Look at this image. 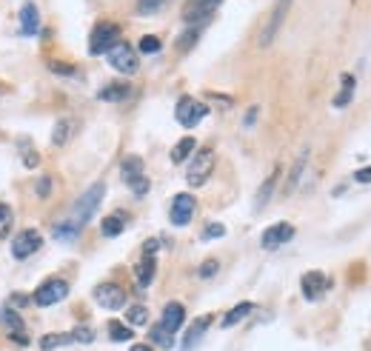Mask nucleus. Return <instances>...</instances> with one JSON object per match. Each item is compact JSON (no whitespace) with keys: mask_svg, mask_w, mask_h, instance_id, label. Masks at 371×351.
I'll return each instance as SVG.
<instances>
[{"mask_svg":"<svg viewBox=\"0 0 371 351\" xmlns=\"http://www.w3.org/2000/svg\"><path fill=\"white\" fill-rule=\"evenodd\" d=\"M40 246H43V237H40V232H35V229H26V232H20L17 237H12V254H15L17 260L32 257V254H35Z\"/></svg>","mask_w":371,"mask_h":351,"instance_id":"obj_10","label":"nucleus"},{"mask_svg":"<svg viewBox=\"0 0 371 351\" xmlns=\"http://www.w3.org/2000/svg\"><path fill=\"white\" fill-rule=\"evenodd\" d=\"M197 38H200V26H189V29H186V35L177 38V49L180 52H189L197 43Z\"/></svg>","mask_w":371,"mask_h":351,"instance_id":"obj_31","label":"nucleus"},{"mask_svg":"<svg viewBox=\"0 0 371 351\" xmlns=\"http://www.w3.org/2000/svg\"><path fill=\"white\" fill-rule=\"evenodd\" d=\"M252 308H255V303H237V306L223 317V329H232V326H237L240 320H245V317L252 314Z\"/></svg>","mask_w":371,"mask_h":351,"instance_id":"obj_21","label":"nucleus"},{"mask_svg":"<svg viewBox=\"0 0 371 351\" xmlns=\"http://www.w3.org/2000/svg\"><path fill=\"white\" fill-rule=\"evenodd\" d=\"M66 294H69V283L60 277H52V280L40 283V289L32 294V303L46 308V306H57L60 300H66Z\"/></svg>","mask_w":371,"mask_h":351,"instance_id":"obj_5","label":"nucleus"},{"mask_svg":"<svg viewBox=\"0 0 371 351\" xmlns=\"http://www.w3.org/2000/svg\"><path fill=\"white\" fill-rule=\"evenodd\" d=\"M211 326V314H203V317H197V320L192 323V329L186 331V337H183V351H192L200 340H203V334H206V329Z\"/></svg>","mask_w":371,"mask_h":351,"instance_id":"obj_17","label":"nucleus"},{"mask_svg":"<svg viewBox=\"0 0 371 351\" xmlns=\"http://www.w3.org/2000/svg\"><path fill=\"white\" fill-rule=\"evenodd\" d=\"M158 246H160L158 240H149V243L143 246V251H146V254H154V251H158Z\"/></svg>","mask_w":371,"mask_h":351,"instance_id":"obj_44","label":"nucleus"},{"mask_svg":"<svg viewBox=\"0 0 371 351\" xmlns=\"http://www.w3.org/2000/svg\"><path fill=\"white\" fill-rule=\"evenodd\" d=\"M166 3H172V0H137V12L140 15H154V12H160Z\"/></svg>","mask_w":371,"mask_h":351,"instance_id":"obj_34","label":"nucleus"},{"mask_svg":"<svg viewBox=\"0 0 371 351\" xmlns=\"http://www.w3.org/2000/svg\"><path fill=\"white\" fill-rule=\"evenodd\" d=\"M255 117H257V109H252L249 114H245V126H255Z\"/></svg>","mask_w":371,"mask_h":351,"instance_id":"obj_45","label":"nucleus"},{"mask_svg":"<svg viewBox=\"0 0 371 351\" xmlns=\"http://www.w3.org/2000/svg\"><path fill=\"white\" fill-rule=\"evenodd\" d=\"M149 337H151V343H158L160 348H172V345H174V334H169L163 326H154Z\"/></svg>","mask_w":371,"mask_h":351,"instance_id":"obj_33","label":"nucleus"},{"mask_svg":"<svg viewBox=\"0 0 371 351\" xmlns=\"http://www.w3.org/2000/svg\"><path fill=\"white\" fill-rule=\"evenodd\" d=\"M129 86L126 83H112V86H103L98 91V100H106V103H117V100H126L129 98Z\"/></svg>","mask_w":371,"mask_h":351,"instance_id":"obj_20","label":"nucleus"},{"mask_svg":"<svg viewBox=\"0 0 371 351\" xmlns=\"http://www.w3.org/2000/svg\"><path fill=\"white\" fill-rule=\"evenodd\" d=\"M209 114V106L195 100V98H180L177 106H174V117L180 126H186V129H192V126H197L203 117Z\"/></svg>","mask_w":371,"mask_h":351,"instance_id":"obj_6","label":"nucleus"},{"mask_svg":"<svg viewBox=\"0 0 371 351\" xmlns=\"http://www.w3.org/2000/svg\"><path fill=\"white\" fill-rule=\"evenodd\" d=\"M69 343H75L72 334H46V337H40V348L43 351H54V348L69 345Z\"/></svg>","mask_w":371,"mask_h":351,"instance_id":"obj_27","label":"nucleus"},{"mask_svg":"<svg viewBox=\"0 0 371 351\" xmlns=\"http://www.w3.org/2000/svg\"><path fill=\"white\" fill-rule=\"evenodd\" d=\"M49 72L63 75V77H77V66H72V63H60V60H52L49 63Z\"/></svg>","mask_w":371,"mask_h":351,"instance_id":"obj_35","label":"nucleus"},{"mask_svg":"<svg viewBox=\"0 0 371 351\" xmlns=\"http://www.w3.org/2000/svg\"><path fill=\"white\" fill-rule=\"evenodd\" d=\"M223 0H189L183 9V20L189 26H203L206 20H211V15L218 12V6Z\"/></svg>","mask_w":371,"mask_h":351,"instance_id":"obj_8","label":"nucleus"},{"mask_svg":"<svg viewBox=\"0 0 371 351\" xmlns=\"http://www.w3.org/2000/svg\"><path fill=\"white\" fill-rule=\"evenodd\" d=\"M354 180H357V183H371V166L357 169V172H354Z\"/></svg>","mask_w":371,"mask_h":351,"instance_id":"obj_43","label":"nucleus"},{"mask_svg":"<svg viewBox=\"0 0 371 351\" xmlns=\"http://www.w3.org/2000/svg\"><path fill=\"white\" fill-rule=\"evenodd\" d=\"M109 337L114 343H129L135 337V329H129L126 323H109Z\"/></svg>","mask_w":371,"mask_h":351,"instance_id":"obj_28","label":"nucleus"},{"mask_svg":"<svg viewBox=\"0 0 371 351\" xmlns=\"http://www.w3.org/2000/svg\"><path fill=\"white\" fill-rule=\"evenodd\" d=\"M183 320H186V308H183V303H169V306L163 308L160 326H163L169 334H177L180 326H183Z\"/></svg>","mask_w":371,"mask_h":351,"instance_id":"obj_16","label":"nucleus"},{"mask_svg":"<svg viewBox=\"0 0 371 351\" xmlns=\"http://www.w3.org/2000/svg\"><path fill=\"white\" fill-rule=\"evenodd\" d=\"M106 60H109V66H112L114 72H120V75H135V72L140 69V60H137L135 49H132L129 43H123V40H117V43L106 52Z\"/></svg>","mask_w":371,"mask_h":351,"instance_id":"obj_3","label":"nucleus"},{"mask_svg":"<svg viewBox=\"0 0 371 351\" xmlns=\"http://www.w3.org/2000/svg\"><path fill=\"white\" fill-rule=\"evenodd\" d=\"M100 229H103V234H106V237H117L123 229H126V214H123V211H117V214L106 217Z\"/></svg>","mask_w":371,"mask_h":351,"instance_id":"obj_22","label":"nucleus"},{"mask_svg":"<svg viewBox=\"0 0 371 351\" xmlns=\"http://www.w3.org/2000/svg\"><path fill=\"white\" fill-rule=\"evenodd\" d=\"M20 154H23V166H26V169H35V166L40 163L38 151L29 149V143H26V140H20Z\"/></svg>","mask_w":371,"mask_h":351,"instance_id":"obj_36","label":"nucleus"},{"mask_svg":"<svg viewBox=\"0 0 371 351\" xmlns=\"http://www.w3.org/2000/svg\"><path fill=\"white\" fill-rule=\"evenodd\" d=\"M289 9H292V0H277V6H274V12H271L268 23L263 26V35H260V46H268V43H271V40L277 38V31H280V26H283V20H286Z\"/></svg>","mask_w":371,"mask_h":351,"instance_id":"obj_13","label":"nucleus"},{"mask_svg":"<svg viewBox=\"0 0 371 351\" xmlns=\"http://www.w3.org/2000/svg\"><path fill=\"white\" fill-rule=\"evenodd\" d=\"M214 151L211 149H200L195 157H192V163H189V169H186V183L189 186H203L209 177H211V169H214Z\"/></svg>","mask_w":371,"mask_h":351,"instance_id":"obj_4","label":"nucleus"},{"mask_svg":"<svg viewBox=\"0 0 371 351\" xmlns=\"http://www.w3.org/2000/svg\"><path fill=\"white\" fill-rule=\"evenodd\" d=\"M69 135H72V120H69V117L57 120V123H54V132H52V143H54V146H66Z\"/></svg>","mask_w":371,"mask_h":351,"instance_id":"obj_25","label":"nucleus"},{"mask_svg":"<svg viewBox=\"0 0 371 351\" xmlns=\"http://www.w3.org/2000/svg\"><path fill=\"white\" fill-rule=\"evenodd\" d=\"M305 160H308V149H305V151H300V157H297V163L292 166V177H289V188H294L297 177L303 174V166H305Z\"/></svg>","mask_w":371,"mask_h":351,"instance_id":"obj_38","label":"nucleus"},{"mask_svg":"<svg viewBox=\"0 0 371 351\" xmlns=\"http://www.w3.org/2000/svg\"><path fill=\"white\" fill-rule=\"evenodd\" d=\"M354 98V77L351 75H343V91H337V98H334V106L337 109H346Z\"/></svg>","mask_w":371,"mask_h":351,"instance_id":"obj_23","label":"nucleus"},{"mask_svg":"<svg viewBox=\"0 0 371 351\" xmlns=\"http://www.w3.org/2000/svg\"><path fill=\"white\" fill-rule=\"evenodd\" d=\"M214 271H218V260H209V263H203V266H200V271H197V274H200V277H211Z\"/></svg>","mask_w":371,"mask_h":351,"instance_id":"obj_42","label":"nucleus"},{"mask_svg":"<svg viewBox=\"0 0 371 351\" xmlns=\"http://www.w3.org/2000/svg\"><path fill=\"white\" fill-rule=\"evenodd\" d=\"M12 223H15V214H12V209H9L6 203H0V240H3V237H9V232H12Z\"/></svg>","mask_w":371,"mask_h":351,"instance_id":"obj_32","label":"nucleus"},{"mask_svg":"<svg viewBox=\"0 0 371 351\" xmlns=\"http://www.w3.org/2000/svg\"><path fill=\"white\" fill-rule=\"evenodd\" d=\"M292 237H294V226H292V223H274V226H268V229L263 232L260 246H263L266 251H274V248L286 246Z\"/></svg>","mask_w":371,"mask_h":351,"instance_id":"obj_12","label":"nucleus"},{"mask_svg":"<svg viewBox=\"0 0 371 351\" xmlns=\"http://www.w3.org/2000/svg\"><path fill=\"white\" fill-rule=\"evenodd\" d=\"M226 234V226L223 223H209V226L203 229V240H218V237H223Z\"/></svg>","mask_w":371,"mask_h":351,"instance_id":"obj_39","label":"nucleus"},{"mask_svg":"<svg viewBox=\"0 0 371 351\" xmlns=\"http://www.w3.org/2000/svg\"><path fill=\"white\" fill-rule=\"evenodd\" d=\"M38 195H40V197H49V195H52V180H49V177H40V180H38Z\"/></svg>","mask_w":371,"mask_h":351,"instance_id":"obj_41","label":"nucleus"},{"mask_svg":"<svg viewBox=\"0 0 371 351\" xmlns=\"http://www.w3.org/2000/svg\"><path fill=\"white\" fill-rule=\"evenodd\" d=\"M300 285H303V297L315 303V300H320L323 292L328 289V280H326L323 271H305L303 280H300Z\"/></svg>","mask_w":371,"mask_h":351,"instance_id":"obj_14","label":"nucleus"},{"mask_svg":"<svg viewBox=\"0 0 371 351\" xmlns=\"http://www.w3.org/2000/svg\"><path fill=\"white\" fill-rule=\"evenodd\" d=\"M277 174L280 172H271V177L260 186V191H257V200H255V209H263L266 203H268V197H271V191H274V183H277Z\"/></svg>","mask_w":371,"mask_h":351,"instance_id":"obj_29","label":"nucleus"},{"mask_svg":"<svg viewBox=\"0 0 371 351\" xmlns=\"http://www.w3.org/2000/svg\"><path fill=\"white\" fill-rule=\"evenodd\" d=\"M0 323H3L6 329H12V334H23V320H20V314L12 311L9 306L0 308Z\"/></svg>","mask_w":371,"mask_h":351,"instance_id":"obj_24","label":"nucleus"},{"mask_svg":"<svg viewBox=\"0 0 371 351\" xmlns=\"http://www.w3.org/2000/svg\"><path fill=\"white\" fill-rule=\"evenodd\" d=\"M126 320H129L132 326H146V323H149V308L140 306V303H137V306H129V308H126Z\"/></svg>","mask_w":371,"mask_h":351,"instance_id":"obj_30","label":"nucleus"},{"mask_svg":"<svg viewBox=\"0 0 371 351\" xmlns=\"http://www.w3.org/2000/svg\"><path fill=\"white\" fill-rule=\"evenodd\" d=\"M197 211V200L192 195H177L172 200V211H169V220L174 223V226H189L192 217Z\"/></svg>","mask_w":371,"mask_h":351,"instance_id":"obj_11","label":"nucleus"},{"mask_svg":"<svg viewBox=\"0 0 371 351\" xmlns=\"http://www.w3.org/2000/svg\"><path fill=\"white\" fill-rule=\"evenodd\" d=\"M154 271H158V260H154V254H146V257L137 263V269H135L137 289H149L151 280H154Z\"/></svg>","mask_w":371,"mask_h":351,"instance_id":"obj_18","label":"nucleus"},{"mask_svg":"<svg viewBox=\"0 0 371 351\" xmlns=\"http://www.w3.org/2000/svg\"><path fill=\"white\" fill-rule=\"evenodd\" d=\"M120 177H123V183H126L137 197H143L146 191H149V177H146V172H143V157H137V154H129L126 160H123Z\"/></svg>","mask_w":371,"mask_h":351,"instance_id":"obj_2","label":"nucleus"},{"mask_svg":"<svg viewBox=\"0 0 371 351\" xmlns=\"http://www.w3.org/2000/svg\"><path fill=\"white\" fill-rule=\"evenodd\" d=\"M72 337H75V343H91V340H95V329H91V326H77L72 331Z\"/></svg>","mask_w":371,"mask_h":351,"instance_id":"obj_40","label":"nucleus"},{"mask_svg":"<svg viewBox=\"0 0 371 351\" xmlns=\"http://www.w3.org/2000/svg\"><path fill=\"white\" fill-rule=\"evenodd\" d=\"M195 146H197V143H195V137H183V140L172 149V163H183L186 157H189V154L195 151Z\"/></svg>","mask_w":371,"mask_h":351,"instance_id":"obj_26","label":"nucleus"},{"mask_svg":"<svg viewBox=\"0 0 371 351\" xmlns=\"http://www.w3.org/2000/svg\"><path fill=\"white\" fill-rule=\"evenodd\" d=\"M95 300H98L103 308H109V311L126 308V292H123L117 283H100L98 289H95Z\"/></svg>","mask_w":371,"mask_h":351,"instance_id":"obj_9","label":"nucleus"},{"mask_svg":"<svg viewBox=\"0 0 371 351\" xmlns=\"http://www.w3.org/2000/svg\"><path fill=\"white\" fill-rule=\"evenodd\" d=\"M120 38V29L114 23H98L95 31H91V38H89V52L91 54H106Z\"/></svg>","mask_w":371,"mask_h":351,"instance_id":"obj_7","label":"nucleus"},{"mask_svg":"<svg viewBox=\"0 0 371 351\" xmlns=\"http://www.w3.org/2000/svg\"><path fill=\"white\" fill-rule=\"evenodd\" d=\"M38 29H40V12H38V6L35 3H23V9H20V35L35 38Z\"/></svg>","mask_w":371,"mask_h":351,"instance_id":"obj_15","label":"nucleus"},{"mask_svg":"<svg viewBox=\"0 0 371 351\" xmlns=\"http://www.w3.org/2000/svg\"><path fill=\"white\" fill-rule=\"evenodd\" d=\"M160 40L154 38V35H146V38H140V43H137V49H140V54H154V52H160Z\"/></svg>","mask_w":371,"mask_h":351,"instance_id":"obj_37","label":"nucleus"},{"mask_svg":"<svg viewBox=\"0 0 371 351\" xmlns=\"http://www.w3.org/2000/svg\"><path fill=\"white\" fill-rule=\"evenodd\" d=\"M132 351H151V345H132Z\"/></svg>","mask_w":371,"mask_h":351,"instance_id":"obj_46","label":"nucleus"},{"mask_svg":"<svg viewBox=\"0 0 371 351\" xmlns=\"http://www.w3.org/2000/svg\"><path fill=\"white\" fill-rule=\"evenodd\" d=\"M54 240H60V243H72V240H77L80 237V226L72 220V217H66V220H60V223H54Z\"/></svg>","mask_w":371,"mask_h":351,"instance_id":"obj_19","label":"nucleus"},{"mask_svg":"<svg viewBox=\"0 0 371 351\" xmlns=\"http://www.w3.org/2000/svg\"><path fill=\"white\" fill-rule=\"evenodd\" d=\"M103 195H106V183H91V186L83 191V195H80V200H77V206H75V211H72V220L77 223L80 229L98 214V209H100V203H103Z\"/></svg>","mask_w":371,"mask_h":351,"instance_id":"obj_1","label":"nucleus"}]
</instances>
